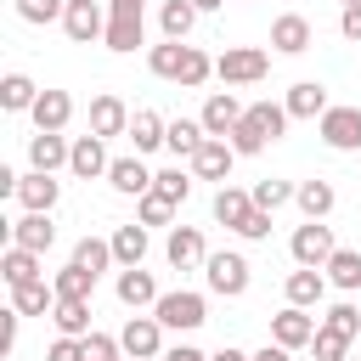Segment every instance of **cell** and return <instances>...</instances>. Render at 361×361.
<instances>
[{"instance_id":"1","label":"cell","mask_w":361,"mask_h":361,"mask_svg":"<svg viewBox=\"0 0 361 361\" xmlns=\"http://www.w3.org/2000/svg\"><path fill=\"white\" fill-rule=\"evenodd\" d=\"M147 68H152L158 79H175V85L197 90V85L214 73V56H203V51H197V45H186V39H164V45H152V51H147Z\"/></svg>"},{"instance_id":"2","label":"cell","mask_w":361,"mask_h":361,"mask_svg":"<svg viewBox=\"0 0 361 361\" xmlns=\"http://www.w3.org/2000/svg\"><path fill=\"white\" fill-rule=\"evenodd\" d=\"M282 130H288V107H276V102H254V107L243 113V124H237L226 141H231L237 158H254V152H265Z\"/></svg>"},{"instance_id":"3","label":"cell","mask_w":361,"mask_h":361,"mask_svg":"<svg viewBox=\"0 0 361 361\" xmlns=\"http://www.w3.org/2000/svg\"><path fill=\"white\" fill-rule=\"evenodd\" d=\"M265 68H271V56H265L259 45H226V51L214 56V73H220L226 85H259Z\"/></svg>"},{"instance_id":"4","label":"cell","mask_w":361,"mask_h":361,"mask_svg":"<svg viewBox=\"0 0 361 361\" xmlns=\"http://www.w3.org/2000/svg\"><path fill=\"white\" fill-rule=\"evenodd\" d=\"M152 316H158L164 327H175V333H192V327H203V322H209V305H203V293L175 288V293H164V299L152 305Z\"/></svg>"},{"instance_id":"5","label":"cell","mask_w":361,"mask_h":361,"mask_svg":"<svg viewBox=\"0 0 361 361\" xmlns=\"http://www.w3.org/2000/svg\"><path fill=\"white\" fill-rule=\"evenodd\" d=\"M316 135H322L333 152H355V147H361V107H355V102L327 107V113L316 118Z\"/></svg>"},{"instance_id":"6","label":"cell","mask_w":361,"mask_h":361,"mask_svg":"<svg viewBox=\"0 0 361 361\" xmlns=\"http://www.w3.org/2000/svg\"><path fill=\"white\" fill-rule=\"evenodd\" d=\"M288 248H293V259H299V265H310V271H322V265L338 254L333 226H322V220H305V226L293 231V243H288Z\"/></svg>"},{"instance_id":"7","label":"cell","mask_w":361,"mask_h":361,"mask_svg":"<svg viewBox=\"0 0 361 361\" xmlns=\"http://www.w3.org/2000/svg\"><path fill=\"white\" fill-rule=\"evenodd\" d=\"M209 288L220 293V299H243L248 293V259L243 254H209Z\"/></svg>"},{"instance_id":"8","label":"cell","mask_w":361,"mask_h":361,"mask_svg":"<svg viewBox=\"0 0 361 361\" xmlns=\"http://www.w3.org/2000/svg\"><path fill=\"white\" fill-rule=\"evenodd\" d=\"M118 344H124V355L152 361V355L164 350V322H158V316H130V322L118 327Z\"/></svg>"},{"instance_id":"9","label":"cell","mask_w":361,"mask_h":361,"mask_svg":"<svg viewBox=\"0 0 361 361\" xmlns=\"http://www.w3.org/2000/svg\"><path fill=\"white\" fill-rule=\"evenodd\" d=\"M243 113H248V107H243V102H237L231 90H209V102H203L197 124H203L209 135H220V141H226V135H231V130L243 124Z\"/></svg>"},{"instance_id":"10","label":"cell","mask_w":361,"mask_h":361,"mask_svg":"<svg viewBox=\"0 0 361 361\" xmlns=\"http://www.w3.org/2000/svg\"><path fill=\"white\" fill-rule=\"evenodd\" d=\"M271 344H282V350H305V344H316V322H310L299 305H288V310L271 316Z\"/></svg>"},{"instance_id":"11","label":"cell","mask_w":361,"mask_h":361,"mask_svg":"<svg viewBox=\"0 0 361 361\" xmlns=\"http://www.w3.org/2000/svg\"><path fill=\"white\" fill-rule=\"evenodd\" d=\"M62 34H68L73 45H90V39H102V34H107V17H102V6H96V0H68Z\"/></svg>"},{"instance_id":"12","label":"cell","mask_w":361,"mask_h":361,"mask_svg":"<svg viewBox=\"0 0 361 361\" xmlns=\"http://www.w3.org/2000/svg\"><path fill=\"white\" fill-rule=\"evenodd\" d=\"M130 118H135V113H130L113 90H102V96L90 102V135H102V141H107V135H130Z\"/></svg>"},{"instance_id":"13","label":"cell","mask_w":361,"mask_h":361,"mask_svg":"<svg viewBox=\"0 0 361 361\" xmlns=\"http://www.w3.org/2000/svg\"><path fill=\"white\" fill-rule=\"evenodd\" d=\"M152 180H158V175H152L141 158H113V169H107V186H113L118 197H135V203L152 192Z\"/></svg>"},{"instance_id":"14","label":"cell","mask_w":361,"mask_h":361,"mask_svg":"<svg viewBox=\"0 0 361 361\" xmlns=\"http://www.w3.org/2000/svg\"><path fill=\"white\" fill-rule=\"evenodd\" d=\"M56 197H62V180H51L45 169H28V175L17 180V203H23L28 214H51Z\"/></svg>"},{"instance_id":"15","label":"cell","mask_w":361,"mask_h":361,"mask_svg":"<svg viewBox=\"0 0 361 361\" xmlns=\"http://www.w3.org/2000/svg\"><path fill=\"white\" fill-rule=\"evenodd\" d=\"M169 265L175 271H192V265H209V248H203V231L197 226H169V243H164Z\"/></svg>"},{"instance_id":"16","label":"cell","mask_w":361,"mask_h":361,"mask_svg":"<svg viewBox=\"0 0 361 361\" xmlns=\"http://www.w3.org/2000/svg\"><path fill=\"white\" fill-rule=\"evenodd\" d=\"M231 164H237V152H231V141H220V135H209V141L197 147V158H192V175H197V180H231Z\"/></svg>"},{"instance_id":"17","label":"cell","mask_w":361,"mask_h":361,"mask_svg":"<svg viewBox=\"0 0 361 361\" xmlns=\"http://www.w3.org/2000/svg\"><path fill=\"white\" fill-rule=\"evenodd\" d=\"M6 231H11V243L17 248H34V254H45L51 243H56V226H51V214H17V220H6Z\"/></svg>"},{"instance_id":"18","label":"cell","mask_w":361,"mask_h":361,"mask_svg":"<svg viewBox=\"0 0 361 361\" xmlns=\"http://www.w3.org/2000/svg\"><path fill=\"white\" fill-rule=\"evenodd\" d=\"M310 17H299V11H282L276 23H271V45L282 51V56H299V51H310Z\"/></svg>"},{"instance_id":"19","label":"cell","mask_w":361,"mask_h":361,"mask_svg":"<svg viewBox=\"0 0 361 361\" xmlns=\"http://www.w3.org/2000/svg\"><path fill=\"white\" fill-rule=\"evenodd\" d=\"M68 158H73V141H62V135H51V130H34V135H28V164H34V169L56 175Z\"/></svg>"},{"instance_id":"20","label":"cell","mask_w":361,"mask_h":361,"mask_svg":"<svg viewBox=\"0 0 361 361\" xmlns=\"http://www.w3.org/2000/svg\"><path fill=\"white\" fill-rule=\"evenodd\" d=\"M113 293H118V305H130V310H141V305H158V299H164V293H158V282H152V271H141V265L118 271Z\"/></svg>"},{"instance_id":"21","label":"cell","mask_w":361,"mask_h":361,"mask_svg":"<svg viewBox=\"0 0 361 361\" xmlns=\"http://www.w3.org/2000/svg\"><path fill=\"white\" fill-rule=\"evenodd\" d=\"M34 130H51V135H62V124L73 118V96L68 90H39V102H34Z\"/></svg>"},{"instance_id":"22","label":"cell","mask_w":361,"mask_h":361,"mask_svg":"<svg viewBox=\"0 0 361 361\" xmlns=\"http://www.w3.org/2000/svg\"><path fill=\"white\" fill-rule=\"evenodd\" d=\"M68 169H73L79 180H96V175H107V169H113V158H107L102 135H79V141H73V158H68Z\"/></svg>"},{"instance_id":"23","label":"cell","mask_w":361,"mask_h":361,"mask_svg":"<svg viewBox=\"0 0 361 361\" xmlns=\"http://www.w3.org/2000/svg\"><path fill=\"white\" fill-rule=\"evenodd\" d=\"M282 107H288V118H322L333 102H327V90H322L316 79H299V85L288 90V102H282Z\"/></svg>"},{"instance_id":"24","label":"cell","mask_w":361,"mask_h":361,"mask_svg":"<svg viewBox=\"0 0 361 361\" xmlns=\"http://www.w3.org/2000/svg\"><path fill=\"white\" fill-rule=\"evenodd\" d=\"M282 293H288V305L310 310V305H322V293H327V276H322V271H310V265H299V271L282 282Z\"/></svg>"},{"instance_id":"25","label":"cell","mask_w":361,"mask_h":361,"mask_svg":"<svg viewBox=\"0 0 361 361\" xmlns=\"http://www.w3.org/2000/svg\"><path fill=\"white\" fill-rule=\"evenodd\" d=\"M51 322H56L62 338H90V333H96V327H90V299H56Z\"/></svg>"},{"instance_id":"26","label":"cell","mask_w":361,"mask_h":361,"mask_svg":"<svg viewBox=\"0 0 361 361\" xmlns=\"http://www.w3.org/2000/svg\"><path fill=\"white\" fill-rule=\"evenodd\" d=\"M164 135H169V124H164L152 107H135V118H130V141H135V158H141V152H158V147H164Z\"/></svg>"},{"instance_id":"27","label":"cell","mask_w":361,"mask_h":361,"mask_svg":"<svg viewBox=\"0 0 361 361\" xmlns=\"http://www.w3.org/2000/svg\"><path fill=\"white\" fill-rule=\"evenodd\" d=\"M203 141H209V130H203L197 118H169V135H164V147H169L175 158H186V164H192Z\"/></svg>"},{"instance_id":"28","label":"cell","mask_w":361,"mask_h":361,"mask_svg":"<svg viewBox=\"0 0 361 361\" xmlns=\"http://www.w3.org/2000/svg\"><path fill=\"white\" fill-rule=\"evenodd\" d=\"M248 214H254V192H237V186H220V192H214V220H220V226L243 231Z\"/></svg>"},{"instance_id":"29","label":"cell","mask_w":361,"mask_h":361,"mask_svg":"<svg viewBox=\"0 0 361 361\" xmlns=\"http://www.w3.org/2000/svg\"><path fill=\"white\" fill-rule=\"evenodd\" d=\"M107 243H113V259H118L124 271L147 259V226H141V220H130V226H118V231H113Z\"/></svg>"},{"instance_id":"30","label":"cell","mask_w":361,"mask_h":361,"mask_svg":"<svg viewBox=\"0 0 361 361\" xmlns=\"http://www.w3.org/2000/svg\"><path fill=\"white\" fill-rule=\"evenodd\" d=\"M0 276H6V288H23V282H39V254L34 248H6L0 254Z\"/></svg>"},{"instance_id":"31","label":"cell","mask_w":361,"mask_h":361,"mask_svg":"<svg viewBox=\"0 0 361 361\" xmlns=\"http://www.w3.org/2000/svg\"><path fill=\"white\" fill-rule=\"evenodd\" d=\"M34 102H39V85L28 73H6L0 79V107L6 113H34Z\"/></svg>"},{"instance_id":"32","label":"cell","mask_w":361,"mask_h":361,"mask_svg":"<svg viewBox=\"0 0 361 361\" xmlns=\"http://www.w3.org/2000/svg\"><path fill=\"white\" fill-rule=\"evenodd\" d=\"M11 310H23V316H45V310H56V288L39 276V282H23V288H11Z\"/></svg>"},{"instance_id":"33","label":"cell","mask_w":361,"mask_h":361,"mask_svg":"<svg viewBox=\"0 0 361 361\" xmlns=\"http://www.w3.org/2000/svg\"><path fill=\"white\" fill-rule=\"evenodd\" d=\"M293 203L305 209V220H327L338 197H333V186H327V180H299V192H293Z\"/></svg>"},{"instance_id":"34","label":"cell","mask_w":361,"mask_h":361,"mask_svg":"<svg viewBox=\"0 0 361 361\" xmlns=\"http://www.w3.org/2000/svg\"><path fill=\"white\" fill-rule=\"evenodd\" d=\"M322 271H327V282H333V288L355 293V288H361V248H338V254H333Z\"/></svg>"},{"instance_id":"35","label":"cell","mask_w":361,"mask_h":361,"mask_svg":"<svg viewBox=\"0 0 361 361\" xmlns=\"http://www.w3.org/2000/svg\"><path fill=\"white\" fill-rule=\"evenodd\" d=\"M141 34H147V23H141V17H107V34H102V45L124 56V51H135V45H141Z\"/></svg>"},{"instance_id":"36","label":"cell","mask_w":361,"mask_h":361,"mask_svg":"<svg viewBox=\"0 0 361 361\" xmlns=\"http://www.w3.org/2000/svg\"><path fill=\"white\" fill-rule=\"evenodd\" d=\"M51 288H56V299H90V293H96V276H90L85 265H73V259H68V265L51 276Z\"/></svg>"},{"instance_id":"37","label":"cell","mask_w":361,"mask_h":361,"mask_svg":"<svg viewBox=\"0 0 361 361\" xmlns=\"http://www.w3.org/2000/svg\"><path fill=\"white\" fill-rule=\"evenodd\" d=\"M192 23H197L192 0H164V11H158V28H164V39H186V34H192Z\"/></svg>"},{"instance_id":"38","label":"cell","mask_w":361,"mask_h":361,"mask_svg":"<svg viewBox=\"0 0 361 361\" xmlns=\"http://www.w3.org/2000/svg\"><path fill=\"white\" fill-rule=\"evenodd\" d=\"M73 265H85L90 276H102V271L113 265V243H102V237H79V243H73Z\"/></svg>"},{"instance_id":"39","label":"cell","mask_w":361,"mask_h":361,"mask_svg":"<svg viewBox=\"0 0 361 361\" xmlns=\"http://www.w3.org/2000/svg\"><path fill=\"white\" fill-rule=\"evenodd\" d=\"M293 192H299V186H288V180H259V186H254V209L276 214L282 203H293Z\"/></svg>"},{"instance_id":"40","label":"cell","mask_w":361,"mask_h":361,"mask_svg":"<svg viewBox=\"0 0 361 361\" xmlns=\"http://www.w3.org/2000/svg\"><path fill=\"white\" fill-rule=\"evenodd\" d=\"M17 17L23 23H62L68 17V0H17Z\"/></svg>"},{"instance_id":"41","label":"cell","mask_w":361,"mask_h":361,"mask_svg":"<svg viewBox=\"0 0 361 361\" xmlns=\"http://www.w3.org/2000/svg\"><path fill=\"white\" fill-rule=\"evenodd\" d=\"M152 192H164L169 203H186V197H192V175H186V169H158Z\"/></svg>"},{"instance_id":"42","label":"cell","mask_w":361,"mask_h":361,"mask_svg":"<svg viewBox=\"0 0 361 361\" xmlns=\"http://www.w3.org/2000/svg\"><path fill=\"white\" fill-rule=\"evenodd\" d=\"M175 209H180V203H169L164 192H147V197H141V226H169Z\"/></svg>"},{"instance_id":"43","label":"cell","mask_w":361,"mask_h":361,"mask_svg":"<svg viewBox=\"0 0 361 361\" xmlns=\"http://www.w3.org/2000/svg\"><path fill=\"white\" fill-rule=\"evenodd\" d=\"M344 350H350V338H344V333L316 327V361H344Z\"/></svg>"},{"instance_id":"44","label":"cell","mask_w":361,"mask_h":361,"mask_svg":"<svg viewBox=\"0 0 361 361\" xmlns=\"http://www.w3.org/2000/svg\"><path fill=\"white\" fill-rule=\"evenodd\" d=\"M118 350H124V344H118L113 333H90V338H85V361H118Z\"/></svg>"},{"instance_id":"45","label":"cell","mask_w":361,"mask_h":361,"mask_svg":"<svg viewBox=\"0 0 361 361\" xmlns=\"http://www.w3.org/2000/svg\"><path fill=\"white\" fill-rule=\"evenodd\" d=\"M237 237H248V243H265V237H271V214H265V209H254V214L243 220V231H237Z\"/></svg>"},{"instance_id":"46","label":"cell","mask_w":361,"mask_h":361,"mask_svg":"<svg viewBox=\"0 0 361 361\" xmlns=\"http://www.w3.org/2000/svg\"><path fill=\"white\" fill-rule=\"evenodd\" d=\"M17 322H23V310H0V355L17 350Z\"/></svg>"},{"instance_id":"47","label":"cell","mask_w":361,"mask_h":361,"mask_svg":"<svg viewBox=\"0 0 361 361\" xmlns=\"http://www.w3.org/2000/svg\"><path fill=\"white\" fill-rule=\"evenodd\" d=\"M45 361H85V338H56L45 350Z\"/></svg>"},{"instance_id":"48","label":"cell","mask_w":361,"mask_h":361,"mask_svg":"<svg viewBox=\"0 0 361 361\" xmlns=\"http://www.w3.org/2000/svg\"><path fill=\"white\" fill-rule=\"evenodd\" d=\"M338 34H344V39H361V6H344V17H338Z\"/></svg>"},{"instance_id":"49","label":"cell","mask_w":361,"mask_h":361,"mask_svg":"<svg viewBox=\"0 0 361 361\" xmlns=\"http://www.w3.org/2000/svg\"><path fill=\"white\" fill-rule=\"evenodd\" d=\"M107 17H147V0H107Z\"/></svg>"},{"instance_id":"50","label":"cell","mask_w":361,"mask_h":361,"mask_svg":"<svg viewBox=\"0 0 361 361\" xmlns=\"http://www.w3.org/2000/svg\"><path fill=\"white\" fill-rule=\"evenodd\" d=\"M164 361H209V355H203V350H197V344H175V350H169V355H164Z\"/></svg>"},{"instance_id":"51","label":"cell","mask_w":361,"mask_h":361,"mask_svg":"<svg viewBox=\"0 0 361 361\" xmlns=\"http://www.w3.org/2000/svg\"><path fill=\"white\" fill-rule=\"evenodd\" d=\"M254 361H293V350H282V344H265V350H254Z\"/></svg>"},{"instance_id":"52","label":"cell","mask_w":361,"mask_h":361,"mask_svg":"<svg viewBox=\"0 0 361 361\" xmlns=\"http://www.w3.org/2000/svg\"><path fill=\"white\" fill-rule=\"evenodd\" d=\"M209 361H254V355H243V350H231V344H226V350H220V355H209Z\"/></svg>"},{"instance_id":"53","label":"cell","mask_w":361,"mask_h":361,"mask_svg":"<svg viewBox=\"0 0 361 361\" xmlns=\"http://www.w3.org/2000/svg\"><path fill=\"white\" fill-rule=\"evenodd\" d=\"M226 0H192V11H220Z\"/></svg>"},{"instance_id":"54","label":"cell","mask_w":361,"mask_h":361,"mask_svg":"<svg viewBox=\"0 0 361 361\" xmlns=\"http://www.w3.org/2000/svg\"><path fill=\"white\" fill-rule=\"evenodd\" d=\"M344 6H361V0H344Z\"/></svg>"},{"instance_id":"55","label":"cell","mask_w":361,"mask_h":361,"mask_svg":"<svg viewBox=\"0 0 361 361\" xmlns=\"http://www.w3.org/2000/svg\"><path fill=\"white\" fill-rule=\"evenodd\" d=\"M124 361H135V355H124Z\"/></svg>"}]
</instances>
